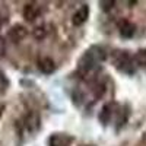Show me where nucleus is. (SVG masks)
Returning a JSON list of instances; mask_svg holds the SVG:
<instances>
[{
  "mask_svg": "<svg viewBox=\"0 0 146 146\" xmlns=\"http://www.w3.org/2000/svg\"><path fill=\"white\" fill-rule=\"evenodd\" d=\"M113 63L120 72L129 73V75H131L135 72V64H133L127 51H118V50L114 51L113 53Z\"/></svg>",
  "mask_w": 146,
  "mask_h": 146,
  "instance_id": "f257e3e1",
  "label": "nucleus"
},
{
  "mask_svg": "<svg viewBox=\"0 0 146 146\" xmlns=\"http://www.w3.org/2000/svg\"><path fill=\"white\" fill-rule=\"evenodd\" d=\"M73 142V137L70 135H66V133H54V135L50 136V146H70Z\"/></svg>",
  "mask_w": 146,
  "mask_h": 146,
  "instance_id": "f03ea898",
  "label": "nucleus"
},
{
  "mask_svg": "<svg viewBox=\"0 0 146 146\" xmlns=\"http://www.w3.org/2000/svg\"><path fill=\"white\" fill-rule=\"evenodd\" d=\"M27 34H28L27 28L23 27V25H19V23H18V25H13V27L9 29L7 36H9V40H10V41L19 42V41H22L23 38H25Z\"/></svg>",
  "mask_w": 146,
  "mask_h": 146,
  "instance_id": "7ed1b4c3",
  "label": "nucleus"
},
{
  "mask_svg": "<svg viewBox=\"0 0 146 146\" xmlns=\"http://www.w3.org/2000/svg\"><path fill=\"white\" fill-rule=\"evenodd\" d=\"M118 31H120V35L123 36V38H131L136 32V25L130 21L123 19V21L118 22Z\"/></svg>",
  "mask_w": 146,
  "mask_h": 146,
  "instance_id": "20e7f679",
  "label": "nucleus"
},
{
  "mask_svg": "<svg viewBox=\"0 0 146 146\" xmlns=\"http://www.w3.org/2000/svg\"><path fill=\"white\" fill-rule=\"evenodd\" d=\"M89 18V6L86 5H82L76 12H75V15H73V25H82V23L86 22V19Z\"/></svg>",
  "mask_w": 146,
  "mask_h": 146,
  "instance_id": "39448f33",
  "label": "nucleus"
},
{
  "mask_svg": "<svg viewBox=\"0 0 146 146\" xmlns=\"http://www.w3.org/2000/svg\"><path fill=\"white\" fill-rule=\"evenodd\" d=\"M40 12H41V9L36 3H28V5H25V7H23V18H25L28 22H32V21H35L36 18H38Z\"/></svg>",
  "mask_w": 146,
  "mask_h": 146,
  "instance_id": "423d86ee",
  "label": "nucleus"
},
{
  "mask_svg": "<svg viewBox=\"0 0 146 146\" xmlns=\"http://www.w3.org/2000/svg\"><path fill=\"white\" fill-rule=\"evenodd\" d=\"M95 66H96V62L86 53L83 54V57L79 60V63H78V67H79V70L82 73H89L91 70H94Z\"/></svg>",
  "mask_w": 146,
  "mask_h": 146,
  "instance_id": "0eeeda50",
  "label": "nucleus"
},
{
  "mask_svg": "<svg viewBox=\"0 0 146 146\" xmlns=\"http://www.w3.org/2000/svg\"><path fill=\"white\" fill-rule=\"evenodd\" d=\"M38 69L44 73V75H51L56 70V63H54V60L45 57V58H41L38 62Z\"/></svg>",
  "mask_w": 146,
  "mask_h": 146,
  "instance_id": "6e6552de",
  "label": "nucleus"
},
{
  "mask_svg": "<svg viewBox=\"0 0 146 146\" xmlns=\"http://www.w3.org/2000/svg\"><path fill=\"white\" fill-rule=\"evenodd\" d=\"M113 110H114V105H113V104H105V105L101 108L98 118H100V121H101L104 126H107V124L110 123V120H111V117H113Z\"/></svg>",
  "mask_w": 146,
  "mask_h": 146,
  "instance_id": "1a4fd4ad",
  "label": "nucleus"
},
{
  "mask_svg": "<svg viewBox=\"0 0 146 146\" xmlns=\"http://www.w3.org/2000/svg\"><path fill=\"white\" fill-rule=\"evenodd\" d=\"M86 54H89L96 63H100V62H104L105 60V57H107V53H105V50L102 47H98V45H94V47H91L89 50L86 51Z\"/></svg>",
  "mask_w": 146,
  "mask_h": 146,
  "instance_id": "9d476101",
  "label": "nucleus"
},
{
  "mask_svg": "<svg viewBox=\"0 0 146 146\" xmlns=\"http://www.w3.org/2000/svg\"><path fill=\"white\" fill-rule=\"evenodd\" d=\"M25 124H27L28 130L34 131V130H36V129L40 127V118L36 117L35 114H29L27 117V120H25Z\"/></svg>",
  "mask_w": 146,
  "mask_h": 146,
  "instance_id": "9b49d317",
  "label": "nucleus"
},
{
  "mask_svg": "<svg viewBox=\"0 0 146 146\" xmlns=\"http://www.w3.org/2000/svg\"><path fill=\"white\" fill-rule=\"evenodd\" d=\"M135 62L142 66V67H146V48H140V50L136 53L135 56Z\"/></svg>",
  "mask_w": 146,
  "mask_h": 146,
  "instance_id": "f8f14e48",
  "label": "nucleus"
},
{
  "mask_svg": "<svg viewBox=\"0 0 146 146\" xmlns=\"http://www.w3.org/2000/svg\"><path fill=\"white\" fill-rule=\"evenodd\" d=\"M114 5H115L114 0H102V2H100L101 9H102V10H105V12H108L110 9H113V7H114Z\"/></svg>",
  "mask_w": 146,
  "mask_h": 146,
  "instance_id": "ddd939ff",
  "label": "nucleus"
},
{
  "mask_svg": "<svg viewBox=\"0 0 146 146\" xmlns=\"http://www.w3.org/2000/svg\"><path fill=\"white\" fill-rule=\"evenodd\" d=\"M7 86H9V80H7V78L5 76V73L0 70V91H5Z\"/></svg>",
  "mask_w": 146,
  "mask_h": 146,
  "instance_id": "4468645a",
  "label": "nucleus"
},
{
  "mask_svg": "<svg viewBox=\"0 0 146 146\" xmlns=\"http://www.w3.org/2000/svg\"><path fill=\"white\" fill-rule=\"evenodd\" d=\"M34 36H35V38H38V40L44 38V36H45V29H44L42 27L35 28V29H34Z\"/></svg>",
  "mask_w": 146,
  "mask_h": 146,
  "instance_id": "2eb2a0df",
  "label": "nucleus"
},
{
  "mask_svg": "<svg viewBox=\"0 0 146 146\" xmlns=\"http://www.w3.org/2000/svg\"><path fill=\"white\" fill-rule=\"evenodd\" d=\"M6 53V41L3 36H0V57H3Z\"/></svg>",
  "mask_w": 146,
  "mask_h": 146,
  "instance_id": "dca6fc26",
  "label": "nucleus"
},
{
  "mask_svg": "<svg viewBox=\"0 0 146 146\" xmlns=\"http://www.w3.org/2000/svg\"><path fill=\"white\" fill-rule=\"evenodd\" d=\"M2 111H3V107H0V114H2Z\"/></svg>",
  "mask_w": 146,
  "mask_h": 146,
  "instance_id": "f3484780",
  "label": "nucleus"
},
{
  "mask_svg": "<svg viewBox=\"0 0 146 146\" xmlns=\"http://www.w3.org/2000/svg\"><path fill=\"white\" fill-rule=\"evenodd\" d=\"M88 146H94V145H88Z\"/></svg>",
  "mask_w": 146,
  "mask_h": 146,
  "instance_id": "a211bd4d",
  "label": "nucleus"
}]
</instances>
